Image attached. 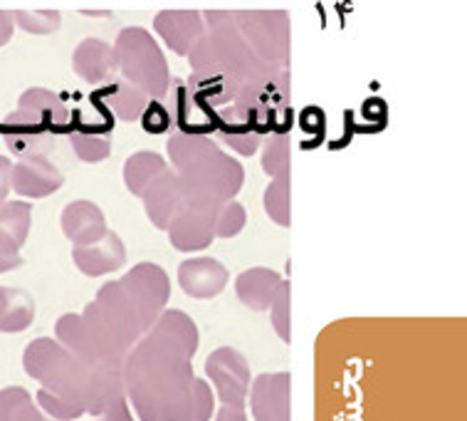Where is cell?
Masks as SVG:
<instances>
[{
  "instance_id": "1",
  "label": "cell",
  "mask_w": 467,
  "mask_h": 421,
  "mask_svg": "<svg viewBox=\"0 0 467 421\" xmlns=\"http://www.w3.org/2000/svg\"><path fill=\"white\" fill-rule=\"evenodd\" d=\"M198 327L183 310H163L121 367L124 395L141 421H208L215 396L193 372Z\"/></svg>"
},
{
  "instance_id": "2",
  "label": "cell",
  "mask_w": 467,
  "mask_h": 421,
  "mask_svg": "<svg viewBox=\"0 0 467 421\" xmlns=\"http://www.w3.org/2000/svg\"><path fill=\"white\" fill-rule=\"evenodd\" d=\"M23 370L27 377L40 382V389L75 402L92 416H104L109 406L127 399L121 370H92L55 337H37L27 344Z\"/></svg>"
},
{
  "instance_id": "3",
  "label": "cell",
  "mask_w": 467,
  "mask_h": 421,
  "mask_svg": "<svg viewBox=\"0 0 467 421\" xmlns=\"http://www.w3.org/2000/svg\"><path fill=\"white\" fill-rule=\"evenodd\" d=\"M169 159L183 201L223 206L235 201L245 184L243 163L225 154L211 137L173 132L169 139Z\"/></svg>"
},
{
  "instance_id": "4",
  "label": "cell",
  "mask_w": 467,
  "mask_h": 421,
  "mask_svg": "<svg viewBox=\"0 0 467 421\" xmlns=\"http://www.w3.org/2000/svg\"><path fill=\"white\" fill-rule=\"evenodd\" d=\"M82 320L92 330V335L104 344V350L121 364L134 350V344L144 337L139 315L119 280H109L97 290V298L87 305Z\"/></svg>"
},
{
  "instance_id": "5",
  "label": "cell",
  "mask_w": 467,
  "mask_h": 421,
  "mask_svg": "<svg viewBox=\"0 0 467 421\" xmlns=\"http://www.w3.org/2000/svg\"><path fill=\"white\" fill-rule=\"evenodd\" d=\"M111 47H114L121 79H127L129 85L141 89L153 102L166 97L171 87L169 62H166L161 47L149 30L136 26L124 27Z\"/></svg>"
},
{
  "instance_id": "6",
  "label": "cell",
  "mask_w": 467,
  "mask_h": 421,
  "mask_svg": "<svg viewBox=\"0 0 467 421\" xmlns=\"http://www.w3.org/2000/svg\"><path fill=\"white\" fill-rule=\"evenodd\" d=\"M238 30L257 60L272 72L289 65V16L285 10H235Z\"/></svg>"
},
{
  "instance_id": "7",
  "label": "cell",
  "mask_w": 467,
  "mask_h": 421,
  "mask_svg": "<svg viewBox=\"0 0 467 421\" xmlns=\"http://www.w3.org/2000/svg\"><path fill=\"white\" fill-rule=\"evenodd\" d=\"M119 285L134 305L139 325L146 335L153 322L159 320V315L166 310V302L171 298V283L166 270L156 263H139L121 278Z\"/></svg>"
},
{
  "instance_id": "8",
  "label": "cell",
  "mask_w": 467,
  "mask_h": 421,
  "mask_svg": "<svg viewBox=\"0 0 467 421\" xmlns=\"http://www.w3.org/2000/svg\"><path fill=\"white\" fill-rule=\"evenodd\" d=\"M205 377L218 389L223 406H235V409L245 406L253 374H250V364L238 350H233V347L213 350L211 357L205 360Z\"/></svg>"
},
{
  "instance_id": "9",
  "label": "cell",
  "mask_w": 467,
  "mask_h": 421,
  "mask_svg": "<svg viewBox=\"0 0 467 421\" xmlns=\"http://www.w3.org/2000/svg\"><path fill=\"white\" fill-rule=\"evenodd\" d=\"M221 206H208L198 201H181L179 211L171 218L169 241L181 253H198L211 248L215 241V214Z\"/></svg>"
},
{
  "instance_id": "10",
  "label": "cell",
  "mask_w": 467,
  "mask_h": 421,
  "mask_svg": "<svg viewBox=\"0 0 467 421\" xmlns=\"http://www.w3.org/2000/svg\"><path fill=\"white\" fill-rule=\"evenodd\" d=\"M0 134L8 144L10 154L17 159H47L57 139L43 121L26 110H16L0 121Z\"/></svg>"
},
{
  "instance_id": "11",
  "label": "cell",
  "mask_w": 467,
  "mask_h": 421,
  "mask_svg": "<svg viewBox=\"0 0 467 421\" xmlns=\"http://www.w3.org/2000/svg\"><path fill=\"white\" fill-rule=\"evenodd\" d=\"M171 117V130L179 134H196V137H211L218 132V112L208 110L205 104L193 100L188 92L186 79L171 78V87L166 92V104Z\"/></svg>"
},
{
  "instance_id": "12",
  "label": "cell",
  "mask_w": 467,
  "mask_h": 421,
  "mask_svg": "<svg viewBox=\"0 0 467 421\" xmlns=\"http://www.w3.org/2000/svg\"><path fill=\"white\" fill-rule=\"evenodd\" d=\"M55 340L77 357V360L92 367V370H121L124 364L111 357L104 344L92 335V330L85 325L82 315L67 312L55 325Z\"/></svg>"
},
{
  "instance_id": "13",
  "label": "cell",
  "mask_w": 467,
  "mask_h": 421,
  "mask_svg": "<svg viewBox=\"0 0 467 421\" xmlns=\"http://www.w3.org/2000/svg\"><path fill=\"white\" fill-rule=\"evenodd\" d=\"M247 396L255 421H292V377L287 372L260 374Z\"/></svg>"
},
{
  "instance_id": "14",
  "label": "cell",
  "mask_w": 467,
  "mask_h": 421,
  "mask_svg": "<svg viewBox=\"0 0 467 421\" xmlns=\"http://www.w3.org/2000/svg\"><path fill=\"white\" fill-rule=\"evenodd\" d=\"M33 228V206L26 201H5L0 206V273L23 266L20 248Z\"/></svg>"
},
{
  "instance_id": "15",
  "label": "cell",
  "mask_w": 467,
  "mask_h": 421,
  "mask_svg": "<svg viewBox=\"0 0 467 421\" xmlns=\"http://www.w3.org/2000/svg\"><path fill=\"white\" fill-rule=\"evenodd\" d=\"M153 30L176 55L188 58L193 45L205 35L203 13H198V10H161L153 17Z\"/></svg>"
},
{
  "instance_id": "16",
  "label": "cell",
  "mask_w": 467,
  "mask_h": 421,
  "mask_svg": "<svg viewBox=\"0 0 467 421\" xmlns=\"http://www.w3.org/2000/svg\"><path fill=\"white\" fill-rule=\"evenodd\" d=\"M230 280L228 268L215 258H186L179 266V285L188 298L213 300Z\"/></svg>"
},
{
  "instance_id": "17",
  "label": "cell",
  "mask_w": 467,
  "mask_h": 421,
  "mask_svg": "<svg viewBox=\"0 0 467 421\" xmlns=\"http://www.w3.org/2000/svg\"><path fill=\"white\" fill-rule=\"evenodd\" d=\"M62 186L60 169L50 159H17L10 169V189L23 198H45Z\"/></svg>"
},
{
  "instance_id": "18",
  "label": "cell",
  "mask_w": 467,
  "mask_h": 421,
  "mask_svg": "<svg viewBox=\"0 0 467 421\" xmlns=\"http://www.w3.org/2000/svg\"><path fill=\"white\" fill-rule=\"evenodd\" d=\"M60 228L69 241H72V248L92 246L99 238H104V233L109 231L102 208L92 204V201H87V198L72 201V204L62 208Z\"/></svg>"
},
{
  "instance_id": "19",
  "label": "cell",
  "mask_w": 467,
  "mask_h": 421,
  "mask_svg": "<svg viewBox=\"0 0 467 421\" xmlns=\"http://www.w3.org/2000/svg\"><path fill=\"white\" fill-rule=\"evenodd\" d=\"M72 69L89 85H109L117 75L114 47L99 37H87L72 52Z\"/></svg>"
},
{
  "instance_id": "20",
  "label": "cell",
  "mask_w": 467,
  "mask_h": 421,
  "mask_svg": "<svg viewBox=\"0 0 467 421\" xmlns=\"http://www.w3.org/2000/svg\"><path fill=\"white\" fill-rule=\"evenodd\" d=\"M72 260L79 273H85L89 278L107 276L119 270L127 263V248L114 231L104 233V238H99L92 246L85 248H72Z\"/></svg>"
},
{
  "instance_id": "21",
  "label": "cell",
  "mask_w": 467,
  "mask_h": 421,
  "mask_svg": "<svg viewBox=\"0 0 467 421\" xmlns=\"http://www.w3.org/2000/svg\"><path fill=\"white\" fill-rule=\"evenodd\" d=\"M139 198L144 201V211L146 216H149V221H151L159 231H166V228H169L171 218L176 216L181 201H183L179 179H176V174L171 172V169L169 172H163L153 184H149L144 194Z\"/></svg>"
},
{
  "instance_id": "22",
  "label": "cell",
  "mask_w": 467,
  "mask_h": 421,
  "mask_svg": "<svg viewBox=\"0 0 467 421\" xmlns=\"http://www.w3.org/2000/svg\"><path fill=\"white\" fill-rule=\"evenodd\" d=\"M280 285V273H275L272 268H247L235 280V292L245 308L265 312V310H270Z\"/></svg>"
},
{
  "instance_id": "23",
  "label": "cell",
  "mask_w": 467,
  "mask_h": 421,
  "mask_svg": "<svg viewBox=\"0 0 467 421\" xmlns=\"http://www.w3.org/2000/svg\"><path fill=\"white\" fill-rule=\"evenodd\" d=\"M17 110H26V112L35 114L55 137L65 134L69 127L67 104L62 102L60 95H55L52 89H45V87H30V89H26L20 95Z\"/></svg>"
},
{
  "instance_id": "24",
  "label": "cell",
  "mask_w": 467,
  "mask_h": 421,
  "mask_svg": "<svg viewBox=\"0 0 467 421\" xmlns=\"http://www.w3.org/2000/svg\"><path fill=\"white\" fill-rule=\"evenodd\" d=\"M94 97L109 110L111 117H117L121 121H136L144 114L146 104L151 102L141 89L129 85L127 79H114L109 85H104L102 89H97Z\"/></svg>"
},
{
  "instance_id": "25",
  "label": "cell",
  "mask_w": 467,
  "mask_h": 421,
  "mask_svg": "<svg viewBox=\"0 0 467 421\" xmlns=\"http://www.w3.org/2000/svg\"><path fill=\"white\" fill-rule=\"evenodd\" d=\"M215 134L233 152H238L240 156H253L260 149V142H263L255 132L250 130V124H247L245 117H243V112H240L235 104L218 110V132Z\"/></svg>"
},
{
  "instance_id": "26",
  "label": "cell",
  "mask_w": 467,
  "mask_h": 421,
  "mask_svg": "<svg viewBox=\"0 0 467 421\" xmlns=\"http://www.w3.org/2000/svg\"><path fill=\"white\" fill-rule=\"evenodd\" d=\"M35 300L33 295L17 288H0V332H23L33 325Z\"/></svg>"
},
{
  "instance_id": "27",
  "label": "cell",
  "mask_w": 467,
  "mask_h": 421,
  "mask_svg": "<svg viewBox=\"0 0 467 421\" xmlns=\"http://www.w3.org/2000/svg\"><path fill=\"white\" fill-rule=\"evenodd\" d=\"M163 172H169V163L156 152H136L124 163V184L134 196H141L149 184L159 179Z\"/></svg>"
},
{
  "instance_id": "28",
  "label": "cell",
  "mask_w": 467,
  "mask_h": 421,
  "mask_svg": "<svg viewBox=\"0 0 467 421\" xmlns=\"http://www.w3.org/2000/svg\"><path fill=\"white\" fill-rule=\"evenodd\" d=\"M0 421H47L23 387L0 389Z\"/></svg>"
},
{
  "instance_id": "29",
  "label": "cell",
  "mask_w": 467,
  "mask_h": 421,
  "mask_svg": "<svg viewBox=\"0 0 467 421\" xmlns=\"http://www.w3.org/2000/svg\"><path fill=\"white\" fill-rule=\"evenodd\" d=\"M263 206L272 221L282 228H289L292 224V211H289V174L275 176L270 186L265 189Z\"/></svg>"
},
{
  "instance_id": "30",
  "label": "cell",
  "mask_w": 467,
  "mask_h": 421,
  "mask_svg": "<svg viewBox=\"0 0 467 421\" xmlns=\"http://www.w3.org/2000/svg\"><path fill=\"white\" fill-rule=\"evenodd\" d=\"M69 144L75 149L79 162L99 163L109 159L111 154V139L107 134H92V132H67Z\"/></svg>"
},
{
  "instance_id": "31",
  "label": "cell",
  "mask_w": 467,
  "mask_h": 421,
  "mask_svg": "<svg viewBox=\"0 0 467 421\" xmlns=\"http://www.w3.org/2000/svg\"><path fill=\"white\" fill-rule=\"evenodd\" d=\"M260 166L267 176H282L289 174V134H272L265 144Z\"/></svg>"
},
{
  "instance_id": "32",
  "label": "cell",
  "mask_w": 467,
  "mask_h": 421,
  "mask_svg": "<svg viewBox=\"0 0 467 421\" xmlns=\"http://www.w3.org/2000/svg\"><path fill=\"white\" fill-rule=\"evenodd\" d=\"M13 23L26 33L50 35L60 27L62 16L57 10H13Z\"/></svg>"
},
{
  "instance_id": "33",
  "label": "cell",
  "mask_w": 467,
  "mask_h": 421,
  "mask_svg": "<svg viewBox=\"0 0 467 421\" xmlns=\"http://www.w3.org/2000/svg\"><path fill=\"white\" fill-rule=\"evenodd\" d=\"M272 312V327L280 337L282 342H292V325H289V315H292V285L289 280H282L280 290L275 295V300L270 305Z\"/></svg>"
},
{
  "instance_id": "34",
  "label": "cell",
  "mask_w": 467,
  "mask_h": 421,
  "mask_svg": "<svg viewBox=\"0 0 467 421\" xmlns=\"http://www.w3.org/2000/svg\"><path fill=\"white\" fill-rule=\"evenodd\" d=\"M247 224L245 206L240 201H228L215 214V238H235Z\"/></svg>"
},
{
  "instance_id": "35",
  "label": "cell",
  "mask_w": 467,
  "mask_h": 421,
  "mask_svg": "<svg viewBox=\"0 0 467 421\" xmlns=\"http://www.w3.org/2000/svg\"><path fill=\"white\" fill-rule=\"evenodd\" d=\"M37 405L43 406L45 412H47V416H52L55 421H75L85 414V409L79 405L67 402V399H62V396L50 395V392H45V389L37 392Z\"/></svg>"
},
{
  "instance_id": "36",
  "label": "cell",
  "mask_w": 467,
  "mask_h": 421,
  "mask_svg": "<svg viewBox=\"0 0 467 421\" xmlns=\"http://www.w3.org/2000/svg\"><path fill=\"white\" fill-rule=\"evenodd\" d=\"M139 121H141V127L149 134H166V132H171V117L163 102H153L151 100V102L146 104L144 114L139 117Z\"/></svg>"
},
{
  "instance_id": "37",
  "label": "cell",
  "mask_w": 467,
  "mask_h": 421,
  "mask_svg": "<svg viewBox=\"0 0 467 421\" xmlns=\"http://www.w3.org/2000/svg\"><path fill=\"white\" fill-rule=\"evenodd\" d=\"M10 169H13V162H10L8 156H0V206L8 201Z\"/></svg>"
},
{
  "instance_id": "38",
  "label": "cell",
  "mask_w": 467,
  "mask_h": 421,
  "mask_svg": "<svg viewBox=\"0 0 467 421\" xmlns=\"http://www.w3.org/2000/svg\"><path fill=\"white\" fill-rule=\"evenodd\" d=\"M13 30H16L13 10H0V47L13 40Z\"/></svg>"
},
{
  "instance_id": "39",
  "label": "cell",
  "mask_w": 467,
  "mask_h": 421,
  "mask_svg": "<svg viewBox=\"0 0 467 421\" xmlns=\"http://www.w3.org/2000/svg\"><path fill=\"white\" fill-rule=\"evenodd\" d=\"M104 421H134V416L129 412L127 399H121V402H117L114 406H109L107 414H104Z\"/></svg>"
},
{
  "instance_id": "40",
  "label": "cell",
  "mask_w": 467,
  "mask_h": 421,
  "mask_svg": "<svg viewBox=\"0 0 467 421\" xmlns=\"http://www.w3.org/2000/svg\"><path fill=\"white\" fill-rule=\"evenodd\" d=\"M215 421H247L245 409H235V406H221V412L215 414Z\"/></svg>"
},
{
  "instance_id": "41",
  "label": "cell",
  "mask_w": 467,
  "mask_h": 421,
  "mask_svg": "<svg viewBox=\"0 0 467 421\" xmlns=\"http://www.w3.org/2000/svg\"><path fill=\"white\" fill-rule=\"evenodd\" d=\"M82 16H92V17H107L111 16L109 10H82Z\"/></svg>"
}]
</instances>
